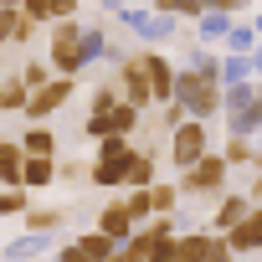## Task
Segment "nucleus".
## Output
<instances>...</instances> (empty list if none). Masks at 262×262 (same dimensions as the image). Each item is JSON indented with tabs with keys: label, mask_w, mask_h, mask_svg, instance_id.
Listing matches in <instances>:
<instances>
[{
	"label": "nucleus",
	"mask_w": 262,
	"mask_h": 262,
	"mask_svg": "<svg viewBox=\"0 0 262 262\" xmlns=\"http://www.w3.org/2000/svg\"><path fill=\"white\" fill-rule=\"evenodd\" d=\"M175 98L195 113V118H216L226 108V93H221V72H216V57H201L190 72L175 77Z\"/></svg>",
	"instance_id": "1"
},
{
	"label": "nucleus",
	"mask_w": 262,
	"mask_h": 262,
	"mask_svg": "<svg viewBox=\"0 0 262 262\" xmlns=\"http://www.w3.org/2000/svg\"><path fill=\"white\" fill-rule=\"evenodd\" d=\"M134 155H139V144L128 139V134H108V139H98V155H93V185H103V190H123V175H128V165H134Z\"/></svg>",
	"instance_id": "2"
},
{
	"label": "nucleus",
	"mask_w": 262,
	"mask_h": 262,
	"mask_svg": "<svg viewBox=\"0 0 262 262\" xmlns=\"http://www.w3.org/2000/svg\"><path fill=\"white\" fill-rule=\"evenodd\" d=\"M226 180H231V165H226V155H201L190 170H180V190L190 195V201H216L221 190H226Z\"/></svg>",
	"instance_id": "3"
},
{
	"label": "nucleus",
	"mask_w": 262,
	"mask_h": 262,
	"mask_svg": "<svg viewBox=\"0 0 262 262\" xmlns=\"http://www.w3.org/2000/svg\"><path fill=\"white\" fill-rule=\"evenodd\" d=\"M47 57H52V72H62V77H77V72H82L88 52H82V26H77L72 16L52 26V47H47Z\"/></svg>",
	"instance_id": "4"
},
{
	"label": "nucleus",
	"mask_w": 262,
	"mask_h": 262,
	"mask_svg": "<svg viewBox=\"0 0 262 262\" xmlns=\"http://www.w3.org/2000/svg\"><path fill=\"white\" fill-rule=\"evenodd\" d=\"M206 123H211V118H195V113H190L185 123L170 128V165H175V170H190V165L211 149V128H206Z\"/></svg>",
	"instance_id": "5"
},
{
	"label": "nucleus",
	"mask_w": 262,
	"mask_h": 262,
	"mask_svg": "<svg viewBox=\"0 0 262 262\" xmlns=\"http://www.w3.org/2000/svg\"><path fill=\"white\" fill-rule=\"evenodd\" d=\"M139 118H144V108H134L128 98H118L113 108H98V113H88L82 134L98 144V139H108V134H134V128H139Z\"/></svg>",
	"instance_id": "6"
},
{
	"label": "nucleus",
	"mask_w": 262,
	"mask_h": 262,
	"mask_svg": "<svg viewBox=\"0 0 262 262\" xmlns=\"http://www.w3.org/2000/svg\"><path fill=\"white\" fill-rule=\"evenodd\" d=\"M72 93H77V77H62V72H57L52 82H41V88L26 98V123H47L57 108H67Z\"/></svg>",
	"instance_id": "7"
},
{
	"label": "nucleus",
	"mask_w": 262,
	"mask_h": 262,
	"mask_svg": "<svg viewBox=\"0 0 262 262\" xmlns=\"http://www.w3.org/2000/svg\"><path fill=\"white\" fill-rule=\"evenodd\" d=\"M226 118H231V134H257L262 128V82H242L231 98H226Z\"/></svg>",
	"instance_id": "8"
},
{
	"label": "nucleus",
	"mask_w": 262,
	"mask_h": 262,
	"mask_svg": "<svg viewBox=\"0 0 262 262\" xmlns=\"http://www.w3.org/2000/svg\"><path fill=\"white\" fill-rule=\"evenodd\" d=\"M113 82H118V93L134 108H155V93H149V77H144V62L139 57H123L118 72H113Z\"/></svg>",
	"instance_id": "9"
},
{
	"label": "nucleus",
	"mask_w": 262,
	"mask_h": 262,
	"mask_svg": "<svg viewBox=\"0 0 262 262\" xmlns=\"http://www.w3.org/2000/svg\"><path fill=\"white\" fill-rule=\"evenodd\" d=\"M139 62H144V77H149V93H155V103L165 108V103L175 98V77H180V67H175L170 57H160V52H139Z\"/></svg>",
	"instance_id": "10"
},
{
	"label": "nucleus",
	"mask_w": 262,
	"mask_h": 262,
	"mask_svg": "<svg viewBox=\"0 0 262 262\" xmlns=\"http://www.w3.org/2000/svg\"><path fill=\"white\" fill-rule=\"evenodd\" d=\"M226 242H231L236 257H257V252H262V206H252V211L226 231Z\"/></svg>",
	"instance_id": "11"
},
{
	"label": "nucleus",
	"mask_w": 262,
	"mask_h": 262,
	"mask_svg": "<svg viewBox=\"0 0 262 262\" xmlns=\"http://www.w3.org/2000/svg\"><path fill=\"white\" fill-rule=\"evenodd\" d=\"M98 231H108L113 242H128L139 226H134V216H128V206H123V195H113V201H103L98 206Z\"/></svg>",
	"instance_id": "12"
},
{
	"label": "nucleus",
	"mask_w": 262,
	"mask_h": 262,
	"mask_svg": "<svg viewBox=\"0 0 262 262\" xmlns=\"http://www.w3.org/2000/svg\"><path fill=\"white\" fill-rule=\"evenodd\" d=\"M247 211H252V195H226V190H221V195H216V211H211V231H231Z\"/></svg>",
	"instance_id": "13"
},
{
	"label": "nucleus",
	"mask_w": 262,
	"mask_h": 262,
	"mask_svg": "<svg viewBox=\"0 0 262 262\" xmlns=\"http://www.w3.org/2000/svg\"><path fill=\"white\" fill-rule=\"evenodd\" d=\"M26 231H36V236H52V231H62L67 226V211L62 206H26Z\"/></svg>",
	"instance_id": "14"
},
{
	"label": "nucleus",
	"mask_w": 262,
	"mask_h": 262,
	"mask_svg": "<svg viewBox=\"0 0 262 262\" xmlns=\"http://www.w3.org/2000/svg\"><path fill=\"white\" fill-rule=\"evenodd\" d=\"M21 175H26L21 139H0V185H21Z\"/></svg>",
	"instance_id": "15"
},
{
	"label": "nucleus",
	"mask_w": 262,
	"mask_h": 262,
	"mask_svg": "<svg viewBox=\"0 0 262 262\" xmlns=\"http://www.w3.org/2000/svg\"><path fill=\"white\" fill-rule=\"evenodd\" d=\"M57 180V155H26V175H21V185L26 190H47Z\"/></svg>",
	"instance_id": "16"
},
{
	"label": "nucleus",
	"mask_w": 262,
	"mask_h": 262,
	"mask_svg": "<svg viewBox=\"0 0 262 262\" xmlns=\"http://www.w3.org/2000/svg\"><path fill=\"white\" fill-rule=\"evenodd\" d=\"M21 11L31 21H67L77 11V0H21Z\"/></svg>",
	"instance_id": "17"
},
{
	"label": "nucleus",
	"mask_w": 262,
	"mask_h": 262,
	"mask_svg": "<svg viewBox=\"0 0 262 262\" xmlns=\"http://www.w3.org/2000/svg\"><path fill=\"white\" fill-rule=\"evenodd\" d=\"M72 242L82 247V257H88V262H108V257L118 252V242H113L108 231H98V226H93V231H82V236H72Z\"/></svg>",
	"instance_id": "18"
},
{
	"label": "nucleus",
	"mask_w": 262,
	"mask_h": 262,
	"mask_svg": "<svg viewBox=\"0 0 262 262\" xmlns=\"http://www.w3.org/2000/svg\"><path fill=\"white\" fill-rule=\"evenodd\" d=\"M144 185H155V144L139 149L134 165H128V175H123V190H144Z\"/></svg>",
	"instance_id": "19"
},
{
	"label": "nucleus",
	"mask_w": 262,
	"mask_h": 262,
	"mask_svg": "<svg viewBox=\"0 0 262 262\" xmlns=\"http://www.w3.org/2000/svg\"><path fill=\"white\" fill-rule=\"evenodd\" d=\"M211 236H216V231H175V257H180V262H201L206 247H211Z\"/></svg>",
	"instance_id": "20"
},
{
	"label": "nucleus",
	"mask_w": 262,
	"mask_h": 262,
	"mask_svg": "<svg viewBox=\"0 0 262 262\" xmlns=\"http://www.w3.org/2000/svg\"><path fill=\"white\" fill-rule=\"evenodd\" d=\"M221 155H226V165H231V170H247V165H252V155H257V144H252V134H231V139L221 144Z\"/></svg>",
	"instance_id": "21"
},
{
	"label": "nucleus",
	"mask_w": 262,
	"mask_h": 262,
	"mask_svg": "<svg viewBox=\"0 0 262 262\" xmlns=\"http://www.w3.org/2000/svg\"><path fill=\"white\" fill-rule=\"evenodd\" d=\"M21 149H26V155H57V134H52L47 123H31L26 139H21Z\"/></svg>",
	"instance_id": "22"
},
{
	"label": "nucleus",
	"mask_w": 262,
	"mask_h": 262,
	"mask_svg": "<svg viewBox=\"0 0 262 262\" xmlns=\"http://www.w3.org/2000/svg\"><path fill=\"white\" fill-rule=\"evenodd\" d=\"M26 98H31V88L21 82V72L6 82V93H0V113H26Z\"/></svg>",
	"instance_id": "23"
},
{
	"label": "nucleus",
	"mask_w": 262,
	"mask_h": 262,
	"mask_svg": "<svg viewBox=\"0 0 262 262\" xmlns=\"http://www.w3.org/2000/svg\"><path fill=\"white\" fill-rule=\"evenodd\" d=\"M155 6V16H206V0H149Z\"/></svg>",
	"instance_id": "24"
},
{
	"label": "nucleus",
	"mask_w": 262,
	"mask_h": 262,
	"mask_svg": "<svg viewBox=\"0 0 262 262\" xmlns=\"http://www.w3.org/2000/svg\"><path fill=\"white\" fill-rule=\"evenodd\" d=\"M180 195H185L180 185H170V180H155V185H149V201H155V216H160V211L170 216V211L180 206Z\"/></svg>",
	"instance_id": "25"
},
{
	"label": "nucleus",
	"mask_w": 262,
	"mask_h": 262,
	"mask_svg": "<svg viewBox=\"0 0 262 262\" xmlns=\"http://www.w3.org/2000/svg\"><path fill=\"white\" fill-rule=\"evenodd\" d=\"M26 206H31L26 185H0V216H26Z\"/></svg>",
	"instance_id": "26"
},
{
	"label": "nucleus",
	"mask_w": 262,
	"mask_h": 262,
	"mask_svg": "<svg viewBox=\"0 0 262 262\" xmlns=\"http://www.w3.org/2000/svg\"><path fill=\"white\" fill-rule=\"evenodd\" d=\"M123 206H128V216H134V226H144V221L155 216V201H149V185H144V190H128V195H123Z\"/></svg>",
	"instance_id": "27"
},
{
	"label": "nucleus",
	"mask_w": 262,
	"mask_h": 262,
	"mask_svg": "<svg viewBox=\"0 0 262 262\" xmlns=\"http://www.w3.org/2000/svg\"><path fill=\"white\" fill-rule=\"evenodd\" d=\"M52 77H57V72H52V62H36V57H31V62H26V67H21V82H26V88H31V93H36V88H41V82H52Z\"/></svg>",
	"instance_id": "28"
},
{
	"label": "nucleus",
	"mask_w": 262,
	"mask_h": 262,
	"mask_svg": "<svg viewBox=\"0 0 262 262\" xmlns=\"http://www.w3.org/2000/svg\"><path fill=\"white\" fill-rule=\"evenodd\" d=\"M118 98H123V93H118V82H98V88H93V98H88V108L98 113V108H113Z\"/></svg>",
	"instance_id": "29"
},
{
	"label": "nucleus",
	"mask_w": 262,
	"mask_h": 262,
	"mask_svg": "<svg viewBox=\"0 0 262 262\" xmlns=\"http://www.w3.org/2000/svg\"><path fill=\"white\" fill-rule=\"evenodd\" d=\"M201 262H236V252H231L226 231H216V236H211V247H206V257H201Z\"/></svg>",
	"instance_id": "30"
},
{
	"label": "nucleus",
	"mask_w": 262,
	"mask_h": 262,
	"mask_svg": "<svg viewBox=\"0 0 262 262\" xmlns=\"http://www.w3.org/2000/svg\"><path fill=\"white\" fill-rule=\"evenodd\" d=\"M88 175H93V165H77V160L57 165V180H67V185H72V180H88Z\"/></svg>",
	"instance_id": "31"
},
{
	"label": "nucleus",
	"mask_w": 262,
	"mask_h": 262,
	"mask_svg": "<svg viewBox=\"0 0 262 262\" xmlns=\"http://www.w3.org/2000/svg\"><path fill=\"white\" fill-rule=\"evenodd\" d=\"M247 6H252V0H206V11H226V16H236Z\"/></svg>",
	"instance_id": "32"
},
{
	"label": "nucleus",
	"mask_w": 262,
	"mask_h": 262,
	"mask_svg": "<svg viewBox=\"0 0 262 262\" xmlns=\"http://www.w3.org/2000/svg\"><path fill=\"white\" fill-rule=\"evenodd\" d=\"M57 262H88V257H82L77 242H62V247H57Z\"/></svg>",
	"instance_id": "33"
},
{
	"label": "nucleus",
	"mask_w": 262,
	"mask_h": 262,
	"mask_svg": "<svg viewBox=\"0 0 262 262\" xmlns=\"http://www.w3.org/2000/svg\"><path fill=\"white\" fill-rule=\"evenodd\" d=\"M231 47L247 52V47H252V26H231Z\"/></svg>",
	"instance_id": "34"
},
{
	"label": "nucleus",
	"mask_w": 262,
	"mask_h": 262,
	"mask_svg": "<svg viewBox=\"0 0 262 262\" xmlns=\"http://www.w3.org/2000/svg\"><path fill=\"white\" fill-rule=\"evenodd\" d=\"M0 6H21V0H0Z\"/></svg>",
	"instance_id": "35"
},
{
	"label": "nucleus",
	"mask_w": 262,
	"mask_h": 262,
	"mask_svg": "<svg viewBox=\"0 0 262 262\" xmlns=\"http://www.w3.org/2000/svg\"><path fill=\"white\" fill-rule=\"evenodd\" d=\"M0 93H6V82H0Z\"/></svg>",
	"instance_id": "36"
}]
</instances>
